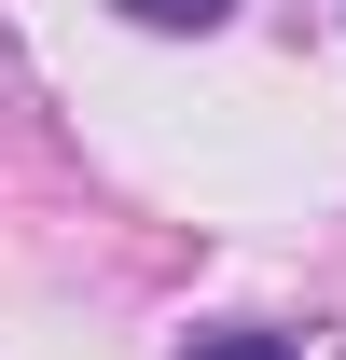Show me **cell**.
I'll return each mask as SVG.
<instances>
[{
    "label": "cell",
    "mask_w": 346,
    "mask_h": 360,
    "mask_svg": "<svg viewBox=\"0 0 346 360\" xmlns=\"http://www.w3.org/2000/svg\"><path fill=\"white\" fill-rule=\"evenodd\" d=\"M125 14H139V28H194V42H208V28L236 14V0H125Z\"/></svg>",
    "instance_id": "obj_1"
},
{
    "label": "cell",
    "mask_w": 346,
    "mask_h": 360,
    "mask_svg": "<svg viewBox=\"0 0 346 360\" xmlns=\"http://www.w3.org/2000/svg\"><path fill=\"white\" fill-rule=\"evenodd\" d=\"M180 360H291V333H194Z\"/></svg>",
    "instance_id": "obj_2"
}]
</instances>
